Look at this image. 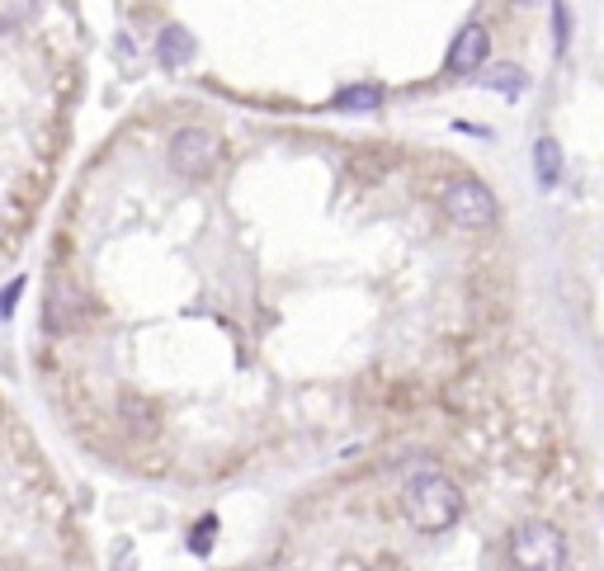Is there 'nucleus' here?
I'll list each match as a JSON object with an SVG mask.
<instances>
[{"mask_svg": "<svg viewBox=\"0 0 604 571\" xmlns=\"http://www.w3.org/2000/svg\"><path fill=\"white\" fill-rule=\"evenodd\" d=\"M402 510H406V520H411V529L444 534V529H453V524L463 520V491H458V482H453L449 472L420 468L411 472V482L402 491Z\"/></svg>", "mask_w": 604, "mask_h": 571, "instance_id": "nucleus-1", "label": "nucleus"}, {"mask_svg": "<svg viewBox=\"0 0 604 571\" xmlns=\"http://www.w3.org/2000/svg\"><path fill=\"white\" fill-rule=\"evenodd\" d=\"M213 161H218V137L208 133V128L175 133V142H170V166L180 170V175H208Z\"/></svg>", "mask_w": 604, "mask_h": 571, "instance_id": "nucleus-4", "label": "nucleus"}, {"mask_svg": "<svg viewBox=\"0 0 604 571\" xmlns=\"http://www.w3.org/2000/svg\"><path fill=\"white\" fill-rule=\"evenodd\" d=\"M553 19H557V43H567V5H557Z\"/></svg>", "mask_w": 604, "mask_h": 571, "instance_id": "nucleus-13", "label": "nucleus"}, {"mask_svg": "<svg viewBox=\"0 0 604 571\" xmlns=\"http://www.w3.org/2000/svg\"><path fill=\"white\" fill-rule=\"evenodd\" d=\"M19 288H24V279H15V284H10V288H5V293H0V317H10V312H15Z\"/></svg>", "mask_w": 604, "mask_h": 571, "instance_id": "nucleus-12", "label": "nucleus"}, {"mask_svg": "<svg viewBox=\"0 0 604 571\" xmlns=\"http://www.w3.org/2000/svg\"><path fill=\"white\" fill-rule=\"evenodd\" d=\"M383 104V90L378 85H350L336 95V109H378Z\"/></svg>", "mask_w": 604, "mask_h": 571, "instance_id": "nucleus-10", "label": "nucleus"}, {"mask_svg": "<svg viewBox=\"0 0 604 571\" xmlns=\"http://www.w3.org/2000/svg\"><path fill=\"white\" fill-rule=\"evenodd\" d=\"M482 81H487V90H496V95H510V100H515V95H524V90H529V71L515 67V62H501V67H491Z\"/></svg>", "mask_w": 604, "mask_h": 571, "instance_id": "nucleus-8", "label": "nucleus"}, {"mask_svg": "<svg viewBox=\"0 0 604 571\" xmlns=\"http://www.w3.org/2000/svg\"><path fill=\"white\" fill-rule=\"evenodd\" d=\"M534 175L543 189L557 185V175H562V147H557L553 137H538L534 142Z\"/></svg>", "mask_w": 604, "mask_h": 571, "instance_id": "nucleus-9", "label": "nucleus"}, {"mask_svg": "<svg viewBox=\"0 0 604 571\" xmlns=\"http://www.w3.org/2000/svg\"><path fill=\"white\" fill-rule=\"evenodd\" d=\"M213 538H218V515H203V520L194 524V534H189V548L203 557L208 548H213Z\"/></svg>", "mask_w": 604, "mask_h": 571, "instance_id": "nucleus-11", "label": "nucleus"}, {"mask_svg": "<svg viewBox=\"0 0 604 571\" xmlns=\"http://www.w3.org/2000/svg\"><path fill=\"white\" fill-rule=\"evenodd\" d=\"M444 213H449L453 227H463V232H487L491 222H496V194H491L477 175H458L444 185Z\"/></svg>", "mask_w": 604, "mask_h": 571, "instance_id": "nucleus-3", "label": "nucleus"}, {"mask_svg": "<svg viewBox=\"0 0 604 571\" xmlns=\"http://www.w3.org/2000/svg\"><path fill=\"white\" fill-rule=\"evenodd\" d=\"M487 52H491V38L487 29L472 19V24H463L458 29V38H453V48H449V71H477L482 62H487Z\"/></svg>", "mask_w": 604, "mask_h": 571, "instance_id": "nucleus-5", "label": "nucleus"}, {"mask_svg": "<svg viewBox=\"0 0 604 571\" xmlns=\"http://www.w3.org/2000/svg\"><path fill=\"white\" fill-rule=\"evenodd\" d=\"M510 562H515V571H562V562H567L562 529L548 520L515 524V534H510Z\"/></svg>", "mask_w": 604, "mask_h": 571, "instance_id": "nucleus-2", "label": "nucleus"}, {"mask_svg": "<svg viewBox=\"0 0 604 571\" xmlns=\"http://www.w3.org/2000/svg\"><path fill=\"white\" fill-rule=\"evenodd\" d=\"M76 312H81V298H76V288L67 279H57L48 288V326L52 331H71L76 326Z\"/></svg>", "mask_w": 604, "mask_h": 571, "instance_id": "nucleus-6", "label": "nucleus"}, {"mask_svg": "<svg viewBox=\"0 0 604 571\" xmlns=\"http://www.w3.org/2000/svg\"><path fill=\"white\" fill-rule=\"evenodd\" d=\"M156 48H161V62H166V67H185L189 57H194V38H189V29H180V24H166Z\"/></svg>", "mask_w": 604, "mask_h": 571, "instance_id": "nucleus-7", "label": "nucleus"}]
</instances>
